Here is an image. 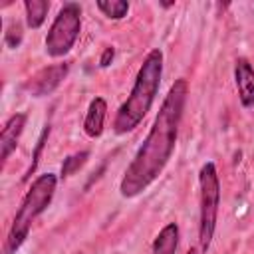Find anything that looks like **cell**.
Masks as SVG:
<instances>
[{
  "mask_svg": "<svg viewBox=\"0 0 254 254\" xmlns=\"http://www.w3.org/2000/svg\"><path fill=\"white\" fill-rule=\"evenodd\" d=\"M89 157V151H79V153H73L69 157L64 159V165H62V179H67L71 177L79 167H83V163L87 161Z\"/></svg>",
  "mask_w": 254,
  "mask_h": 254,
  "instance_id": "13",
  "label": "cell"
},
{
  "mask_svg": "<svg viewBox=\"0 0 254 254\" xmlns=\"http://www.w3.org/2000/svg\"><path fill=\"white\" fill-rule=\"evenodd\" d=\"M105 115H107V103L103 97H95L91 99L85 119H83V131L87 137L97 139L103 133V123H105Z\"/></svg>",
  "mask_w": 254,
  "mask_h": 254,
  "instance_id": "9",
  "label": "cell"
},
{
  "mask_svg": "<svg viewBox=\"0 0 254 254\" xmlns=\"http://www.w3.org/2000/svg\"><path fill=\"white\" fill-rule=\"evenodd\" d=\"M177 248H179V226L177 222H169L155 236L151 254H177Z\"/></svg>",
  "mask_w": 254,
  "mask_h": 254,
  "instance_id": "10",
  "label": "cell"
},
{
  "mask_svg": "<svg viewBox=\"0 0 254 254\" xmlns=\"http://www.w3.org/2000/svg\"><path fill=\"white\" fill-rule=\"evenodd\" d=\"M24 10H26V24L32 30H38L50 10V2L48 0H26L24 2Z\"/></svg>",
  "mask_w": 254,
  "mask_h": 254,
  "instance_id": "11",
  "label": "cell"
},
{
  "mask_svg": "<svg viewBox=\"0 0 254 254\" xmlns=\"http://www.w3.org/2000/svg\"><path fill=\"white\" fill-rule=\"evenodd\" d=\"M56 185H58V177L54 173H46V175H40L38 179H34V183L30 185L28 192L24 194V198L14 214V220L10 224L6 244H4L6 254H16V250L26 242L34 220L50 206L54 192H56Z\"/></svg>",
  "mask_w": 254,
  "mask_h": 254,
  "instance_id": "3",
  "label": "cell"
},
{
  "mask_svg": "<svg viewBox=\"0 0 254 254\" xmlns=\"http://www.w3.org/2000/svg\"><path fill=\"white\" fill-rule=\"evenodd\" d=\"M24 125H26V113H16L12 115L4 127H2V133H0V149H2V161H6L12 151H16L18 147V141H20V135L24 131Z\"/></svg>",
  "mask_w": 254,
  "mask_h": 254,
  "instance_id": "8",
  "label": "cell"
},
{
  "mask_svg": "<svg viewBox=\"0 0 254 254\" xmlns=\"http://www.w3.org/2000/svg\"><path fill=\"white\" fill-rule=\"evenodd\" d=\"M95 6L109 20H121L129 12V2H125V0H107V2L105 0H97Z\"/></svg>",
  "mask_w": 254,
  "mask_h": 254,
  "instance_id": "12",
  "label": "cell"
},
{
  "mask_svg": "<svg viewBox=\"0 0 254 254\" xmlns=\"http://www.w3.org/2000/svg\"><path fill=\"white\" fill-rule=\"evenodd\" d=\"M67 71H69V64H67V62L48 65V67L40 69L38 73H34V75L24 83V89H26L32 97L50 95V93L67 77Z\"/></svg>",
  "mask_w": 254,
  "mask_h": 254,
  "instance_id": "6",
  "label": "cell"
},
{
  "mask_svg": "<svg viewBox=\"0 0 254 254\" xmlns=\"http://www.w3.org/2000/svg\"><path fill=\"white\" fill-rule=\"evenodd\" d=\"M198 185H200V224H198V240L200 250L206 252L210 248L214 228H216V216H218V202H220V183L218 173L212 161L204 163L198 173Z\"/></svg>",
  "mask_w": 254,
  "mask_h": 254,
  "instance_id": "4",
  "label": "cell"
},
{
  "mask_svg": "<svg viewBox=\"0 0 254 254\" xmlns=\"http://www.w3.org/2000/svg\"><path fill=\"white\" fill-rule=\"evenodd\" d=\"M48 137H50V125H46V127H44V131H42V135H40V139H38V145H36V151H34V155H32V165H30V169H28V173H26V179L36 171L38 161H40V155H42V149H44V145H46Z\"/></svg>",
  "mask_w": 254,
  "mask_h": 254,
  "instance_id": "15",
  "label": "cell"
},
{
  "mask_svg": "<svg viewBox=\"0 0 254 254\" xmlns=\"http://www.w3.org/2000/svg\"><path fill=\"white\" fill-rule=\"evenodd\" d=\"M187 254H198V250H196V248H190V250H189Z\"/></svg>",
  "mask_w": 254,
  "mask_h": 254,
  "instance_id": "17",
  "label": "cell"
},
{
  "mask_svg": "<svg viewBox=\"0 0 254 254\" xmlns=\"http://www.w3.org/2000/svg\"><path fill=\"white\" fill-rule=\"evenodd\" d=\"M187 95H189V83L185 77H179L169 87L163 105L151 125V131L147 133L143 145L137 149L133 161L125 169V175L119 183L121 196L133 198L141 194L165 171L177 145Z\"/></svg>",
  "mask_w": 254,
  "mask_h": 254,
  "instance_id": "1",
  "label": "cell"
},
{
  "mask_svg": "<svg viewBox=\"0 0 254 254\" xmlns=\"http://www.w3.org/2000/svg\"><path fill=\"white\" fill-rule=\"evenodd\" d=\"M22 38H24V32H22V26L18 22H12L8 28H6V34H4V44L8 48H18L22 44Z\"/></svg>",
  "mask_w": 254,
  "mask_h": 254,
  "instance_id": "14",
  "label": "cell"
},
{
  "mask_svg": "<svg viewBox=\"0 0 254 254\" xmlns=\"http://www.w3.org/2000/svg\"><path fill=\"white\" fill-rule=\"evenodd\" d=\"M161 75H163V52L157 48L145 56L137 71L135 83L131 87V93L117 109V115L113 119V131L117 135H125L135 127H139V123L151 111V105L161 85Z\"/></svg>",
  "mask_w": 254,
  "mask_h": 254,
  "instance_id": "2",
  "label": "cell"
},
{
  "mask_svg": "<svg viewBox=\"0 0 254 254\" xmlns=\"http://www.w3.org/2000/svg\"><path fill=\"white\" fill-rule=\"evenodd\" d=\"M75 254H83V252H75Z\"/></svg>",
  "mask_w": 254,
  "mask_h": 254,
  "instance_id": "18",
  "label": "cell"
},
{
  "mask_svg": "<svg viewBox=\"0 0 254 254\" xmlns=\"http://www.w3.org/2000/svg\"><path fill=\"white\" fill-rule=\"evenodd\" d=\"M234 81H236L240 103L244 107H252L254 105V69H252V65H250L248 60H244V58L236 60V65H234Z\"/></svg>",
  "mask_w": 254,
  "mask_h": 254,
  "instance_id": "7",
  "label": "cell"
},
{
  "mask_svg": "<svg viewBox=\"0 0 254 254\" xmlns=\"http://www.w3.org/2000/svg\"><path fill=\"white\" fill-rule=\"evenodd\" d=\"M81 30V8L75 2H67L60 8L58 16L54 18L48 36H46V52L52 58H62L65 56Z\"/></svg>",
  "mask_w": 254,
  "mask_h": 254,
  "instance_id": "5",
  "label": "cell"
},
{
  "mask_svg": "<svg viewBox=\"0 0 254 254\" xmlns=\"http://www.w3.org/2000/svg\"><path fill=\"white\" fill-rule=\"evenodd\" d=\"M113 56H115V48H113V46H107V48L103 50L101 58H99V65H101V67H107V65L113 62Z\"/></svg>",
  "mask_w": 254,
  "mask_h": 254,
  "instance_id": "16",
  "label": "cell"
}]
</instances>
